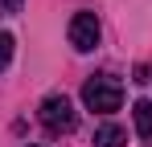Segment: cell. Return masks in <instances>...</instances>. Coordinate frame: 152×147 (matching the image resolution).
Here are the masks:
<instances>
[{"label":"cell","instance_id":"6da1fadb","mask_svg":"<svg viewBox=\"0 0 152 147\" xmlns=\"http://www.w3.org/2000/svg\"><path fill=\"white\" fill-rule=\"evenodd\" d=\"M82 102H86L91 110H99V115H111V110H119V102H124V86H119L111 74H95V78L82 86Z\"/></svg>","mask_w":152,"mask_h":147},{"label":"cell","instance_id":"7a4b0ae2","mask_svg":"<svg viewBox=\"0 0 152 147\" xmlns=\"http://www.w3.org/2000/svg\"><path fill=\"white\" fill-rule=\"evenodd\" d=\"M37 119H41V127H45L50 135H70V131L78 127V110H74V102H70L66 94H50L45 102H41Z\"/></svg>","mask_w":152,"mask_h":147},{"label":"cell","instance_id":"3957f363","mask_svg":"<svg viewBox=\"0 0 152 147\" xmlns=\"http://www.w3.org/2000/svg\"><path fill=\"white\" fill-rule=\"evenodd\" d=\"M70 45L78 53H91L99 45V21H95V12H74V21H70Z\"/></svg>","mask_w":152,"mask_h":147},{"label":"cell","instance_id":"277c9868","mask_svg":"<svg viewBox=\"0 0 152 147\" xmlns=\"http://www.w3.org/2000/svg\"><path fill=\"white\" fill-rule=\"evenodd\" d=\"M124 143H127V131L115 127V122H103L95 131V147H124Z\"/></svg>","mask_w":152,"mask_h":147},{"label":"cell","instance_id":"5b68a950","mask_svg":"<svg viewBox=\"0 0 152 147\" xmlns=\"http://www.w3.org/2000/svg\"><path fill=\"white\" fill-rule=\"evenodd\" d=\"M132 119H136L140 139H148V143H152V102H136V106H132Z\"/></svg>","mask_w":152,"mask_h":147},{"label":"cell","instance_id":"8992f818","mask_svg":"<svg viewBox=\"0 0 152 147\" xmlns=\"http://www.w3.org/2000/svg\"><path fill=\"white\" fill-rule=\"evenodd\" d=\"M12 61V33H0V70Z\"/></svg>","mask_w":152,"mask_h":147},{"label":"cell","instance_id":"52a82bcc","mask_svg":"<svg viewBox=\"0 0 152 147\" xmlns=\"http://www.w3.org/2000/svg\"><path fill=\"white\" fill-rule=\"evenodd\" d=\"M25 0H0V17H17Z\"/></svg>","mask_w":152,"mask_h":147}]
</instances>
